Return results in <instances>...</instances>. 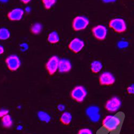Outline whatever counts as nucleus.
<instances>
[{
	"mask_svg": "<svg viewBox=\"0 0 134 134\" xmlns=\"http://www.w3.org/2000/svg\"><path fill=\"white\" fill-rule=\"evenodd\" d=\"M121 122V119L118 116L108 115L103 120L102 125L108 131H113L119 128Z\"/></svg>",
	"mask_w": 134,
	"mask_h": 134,
	"instance_id": "nucleus-1",
	"label": "nucleus"
},
{
	"mask_svg": "<svg viewBox=\"0 0 134 134\" xmlns=\"http://www.w3.org/2000/svg\"><path fill=\"white\" fill-rule=\"evenodd\" d=\"M109 26L115 32L122 33L126 31L127 26L126 21L121 18H115L109 21Z\"/></svg>",
	"mask_w": 134,
	"mask_h": 134,
	"instance_id": "nucleus-2",
	"label": "nucleus"
},
{
	"mask_svg": "<svg viewBox=\"0 0 134 134\" xmlns=\"http://www.w3.org/2000/svg\"><path fill=\"white\" fill-rule=\"evenodd\" d=\"M88 25V19L83 16H77L75 17L72 22V27L75 31L84 30Z\"/></svg>",
	"mask_w": 134,
	"mask_h": 134,
	"instance_id": "nucleus-3",
	"label": "nucleus"
},
{
	"mask_svg": "<svg viewBox=\"0 0 134 134\" xmlns=\"http://www.w3.org/2000/svg\"><path fill=\"white\" fill-rule=\"evenodd\" d=\"M72 99L78 103H82L84 101L87 96V91L83 86H76L75 87L70 93Z\"/></svg>",
	"mask_w": 134,
	"mask_h": 134,
	"instance_id": "nucleus-4",
	"label": "nucleus"
},
{
	"mask_svg": "<svg viewBox=\"0 0 134 134\" xmlns=\"http://www.w3.org/2000/svg\"><path fill=\"white\" fill-rule=\"evenodd\" d=\"M5 62L9 70L12 71L17 70L21 65L19 58L16 55H10L6 58Z\"/></svg>",
	"mask_w": 134,
	"mask_h": 134,
	"instance_id": "nucleus-5",
	"label": "nucleus"
},
{
	"mask_svg": "<svg viewBox=\"0 0 134 134\" xmlns=\"http://www.w3.org/2000/svg\"><path fill=\"white\" fill-rule=\"evenodd\" d=\"M59 61V58L55 55L52 56L47 61L45 67L46 70L50 75H53L58 70Z\"/></svg>",
	"mask_w": 134,
	"mask_h": 134,
	"instance_id": "nucleus-6",
	"label": "nucleus"
},
{
	"mask_svg": "<svg viewBox=\"0 0 134 134\" xmlns=\"http://www.w3.org/2000/svg\"><path fill=\"white\" fill-rule=\"evenodd\" d=\"M91 31L93 37L100 41L105 40L107 36V29L103 25H98L93 27Z\"/></svg>",
	"mask_w": 134,
	"mask_h": 134,
	"instance_id": "nucleus-7",
	"label": "nucleus"
},
{
	"mask_svg": "<svg viewBox=\"0 0 134 134\" xmlns=\"http://www.w3.org/2000/svg\"><path fill=\"white\" fill-rule=\"evenodd\" d=\"M99 82L101 85L109 86L114 84L115 78L111 72L105 71L99 76Z\"/></svg>",
	"mask_w": 134,
	"mask_h": 134,
	"instance_id": "nucleus-8",
	"label": "nucleus"
},
{
	"mask_svg": "<svg viewBox=\"0 0 134 134\" xmlns=\"http://www.w3.org/2000/svg\"><path fill=\"white\" fill-rule=\"evenodd\" d=\"M121 106V100L116 97L110 98L106 103L105 108L109 112H115Z\"/></svg>",
	"mask_w": 134,
	"mask_h": 134,
	"instance_id": "nucleus-9",
	"label": "nucleus"
},
{
	"mask_svg": "<svg viewBox=\"0 0 134 134\" xmlns=\"http://www.w3.org/2000/svg\"><path fill=\"white\" fill-rule=\"evenodd\" d=\"M85 46L84 41L79 38L73 39L69 43L68 47L70 51L75 53L80 52Z\"/></svg>",
	"mask_w": 134,
	"mask_h": 134,
	"instance_id": "nucleus-10",
	"label": "nucleus"
},
{
	"mask_svg": "<svg viewBox=\"0 0 134 134\" xmlns=\"http://www.w3.org/2000/svg\"><path fill=\"white\" fill-rule=\"evenodd\" d=\"M24 11L21 8H15L8 13L7 17L10 20L19 21L23 18Z\"/></svg>",
	"mask_w": 134,
	"mask_h": 134,
	"instance_id": "nucleus-11",
	"label": "nucleus"
},
{
	"mask_svg": "<svg viewBox=\"0 0 134 134\" xmlns=\"http://www.w3.org/2000/svg\"><path fill=\"white\" fill-rule=\"evenodd\" d=\"M86 114L93 122H98L100 119L99 108L96 106H91L86 110Z\"/></svg>",
	"mask_w": 134,
	"mask_h": 134,
	"instance_id": "nucleus-12",
	"label": "nucleus"
},
{
	"mask_svg": "<svg viewBox=\"0 0 134 134\" xmlns=\"http://www.w3.org/2000/svg\"><path fill=\"white\" fill-rule=\"evenodd\" d=\"M72 68V64L70 61L65 59L60 60L58 70L61 73H66L69 72Z\"/></svg>",
	"mask_w": 134,
	"mask_h": 134,
	"instance_id": "nucleus-13",
	"label": "nucleus"
},
{
	"mask_svg": "<svg viewBox=\"0 0 134 134\" xmlns=\"http://www.w3.org/2000/svg\"><path fill=\"white\" fill-rule=\"evenodd\" d=\"M103 64L102 63L98 60L93 61L91 63V71L95 74L99 73L103 69Z\"/></svg>",
	"mask_w": 134,
	"mask_h": 134,
	"instance_id": "nucleus-14",
	"label": "nucleus"
},
{
	"mask_svg": "<svg viewBox=\"0 0 134 134\" xmlns=\"http://www.w3.org/2000/svg\"><path fill=\"white\" fill-rule=\"evenodd\" d=\"M48 41L52 44H55L59 42L60 41V37L57 32L53 31L51 32L47 37Z\"/></svg>",
	"mask_w": 134,
	"mask_h": 134,
	"instance_id": "nucleus-15",
	"label": "nucleus"
},
{
	"mask_svg": "<svg viewBox=\"0 0 134 134\" xmlns=\"http://www.w3.org/2000/svg\"><path fill=\"white\" fill-rule=\"evenodd\" d=\"M71 114L69 112H67V111L64 112L60 117V121L64 125H69L71 121Z\"/></svg>",
	"mask_w": 134,
	"mask_h": 134,
	"instance_id": "nucleus-16",
	"label": "nucleus"
},
{
	"mask_svg": "<svg viewBox=\"0 0 134 134\" xmlns=\"http://www.w3.org/2000/svg\"><path fill=\"white\" fill-rule=\"evenodd\" d=\"M2 123L3 126L5 128H9L12 127L13 124V120L9 115H7L2 118Z\"/></svg>",
	"mask_w": 134,
	"mask_h": 134,
	"instance_id": "nucleus-17",
	"label": "nucleus"
},
{
	"mask_svg": "<svg viewBox=\"0 0 134 134\" xmlns=\"http://www.w3.org/2000/svg\"><path fill=\"white\" fill-rule=\"evenodd\" d=\"M42 30V25L40 23H36L31 26L30 31L33 35H38L41 32Z\"/></svg>",
	"mask_w": 134,
	"mask_h": 134,
	"instance_id": "nucleus-18",
	"label": "nucleus"
},
{
	"mask_svg": "<svg viewBox=\"0 0 134 134\" xmlns=\"http://www.w3.org/2000/svg\"><path fill=\"white\" fill-rule=\"evenodd\" d=\"M11 36L10 31L5 27L0 29V40H6L8 39Z\"/></svg>",
	"mask_w": 134,
	"mask_h": 134,
	"instance_id": "nucleus-19",
	"label": "nucleus"
},
{
	"mask_svg": "<svg viewBox=\"0 0 134 134\" xmlns=\"http://www.w3.org/2000/svg\"><path fill=\"white\" fill-rule=\"evenodd\" d=\"M57 2V0H42L44 8L47 10L51 9Z\"/></svg>",
	"mask_w": 134,
	"mask_h": 134,
	"instance_id": "nucleus-20",
	"label": "nucleus"
},
{
	"mask_svg": "<svg viewBox=\"0 0 134 134\" xmlns=\"http://www.w3.org/2000/svg\"><path fill=\"white\" fill-rule=\"evenodd\" d=\"M38 115L39 119L41 121L43 122H48L51 120L50 116L46 112H44V111H39L38 114Z\"/></svg>",
	"mask_w": 134,
	"mask_h": 134,
	"instance_id": "nucleus-21",
	"label": "nucleus"
},
{
	"mask_svg": "<svg viewBox=\"0 0 134 134\" xmlns=\"http://www.w3.org/2000/svg\"><path fill=\"white\" fill-rule=\"evenodd\" d=\"M118 47L120 49H125L128 47L129 43L126 41L121 40L118 42Z\"/></svg>",
	"mask_w": 134,
	"mask_h": 134,
	"instance_id": "nucleus-22",
	"label": "nucleus"
},
{
	"mask_svg": "<svg viewBox=\"0 0 134 134\" xmlns=\"http://www.w3.org/2000/svg\"><path fill=\"white\" fill-rule=\"evenodd\" d=\"M77 134H93L92 131L87 128H84L80 130Z\"/></svg>",
	"mask_w": 134,
	"mask_h": 134,
	"instance_id": "nucleus-23",
	"label": "nucleus"
},
{
	"mask_svg": "<svg viewBox=\"0 0 134 134\" xmlns=\"http://www.w3.org/2000/svg\"><path fill=\"white\" fill-rule=\"evenodd\" d=\"M8 113H9V110L7 109H2L1 110H0V118H2L4 116L8 115Z\"/></svg>",
	"mask_w": 134,
	"mask_h": 134,
	"instance_id": "nucleus-24",
	"label": "nucleus"
},
{
	"mask_svg": "<svg viewBox=\"0 0 134 134\" xmlns=\"http://www.w3.org/2000/svg\"><path fill=\"white\" fill-rule=\"evenodd\" d=\"M127 91L129 94H134V84L129 86L127 88Z\"/></svg>",
	"mask_w": 134,
	"mask_h": 134,
	"instance_id": "nucleus-25",
	"label": "nucleus"
},
{
	"mask_svg": "<svg viewBox=\"0 0 134 134\" xmlns=\"http://www.w3.org/2000/svg\"><path fill=\"white\" fill-rule=\"evenodd\" d=\"M102 1L106 3H113L115 2L116 0H102Z\"/></svg>",
	"mask_w": 134,
	"mask_h": 134,
	"instance_id": "nucleus-26",
	"label": "nucleus"
},
{
	"mask_svg": "<svg viewBox=\"0 0 134 134\" xmlns=\"http://www.w3.org/2000/svg\"><path fill=\"white\" fill-rule=\"evenodd\" d=\"M4 47L2 45H1V44H0V55L3 54L4 53Z\"/></svg>",
	"mask_w": 134,
	"mask_h": 134,
	"instance_id": "nucleus-27",
	"label": "nucleus"
},
{
	"mask_svg": "<svg viewBox=\"0 0 134 134\" xmlns=\"http://www.w3.org/2000/svg\"><path fill=\"white\" fill-rule=\"evenodd\" d=\"M58 109L60 111H62L64 109V106L63 105H60L58 106Z\"/></svg>",
	"mask_w": 134,
	"mask_h": 134,
	"instance_id": "nucleus-28",
	"label": "nucleus"
},
{
	"mask_svg": "<svg viewBox=\"0 0 134 134\" xmlns=\"http://www.w3.org/2000/svg\"><path fill=\"white\" fill-rule=\"evenodd\" d=\"M31 1L32 0H20V1L22 3H23L24 4H27V3H30Z\"/></svg>",
	"mask_w": 134,
	"mask_h": 134,
	"instance_id": "nucleus-29",
	"label": "nucleus"
},
{
	"mask_svg": "<svg viewBox=\"0 0 134 134\" xmlns=\"http://www.w3.org/2000/svg\"><path fill=\"white\" fill-rule=\"evenodd\" d=\"M9 0H0V2L2 3H7Z\"/></svg>",
	"mask_w": 134,
	"mask_h": 134,
	"instance_id": "nucleus-30",
	"label": "nucleus"
}]
</instances>
